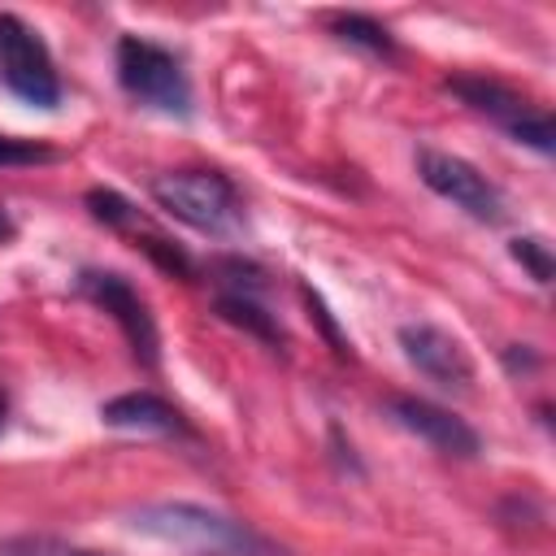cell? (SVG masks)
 I'll return each mask as SVG.
<instances>
[{"label": "cell", "instance_id": "obj_14", "mask_svg": "<svg viewBox=\"0 0 556 556\" xmlns=\"http://www.w3.org/2000/svg\"><path fill=\"white\" fill-rule=\"evenodd\" d=\"M135 248H143L165 274H174V278H191L195 274V265H191V256L178 248V243H169L165 235H156V230H143L139 226V235H135Z\"/></svg>", "mask_w": 556, "mask_h": 556}, {"label": "cell", "instance_id": "obj_4", "mask_svg": "<svg viewBox=\"0 0 556 556\" xmlns=\"http://www.w3.org/2000/svg\"><path fill=\"white\" fill-rule=\"evenodd\" d=\"M0 78L17 100L35 109L61 104V74L52 65V52L39 30L17 13H0Z\"/></svg>", "mask_w": 556, "mask_h": 556}, {"label": "cell", "instance_id": "obj_3", "mask_svg": "<svg viewBox=\"0 0 556 556\" xmlns=\"http://www.w3.org/2000/svg\"><path fill=\"white\" fill-rule=\"evenodd\" d=\"M117 83L130 100H139L156 113H169V117L191 113V83L182 74V61L143 35L117 39Z\"/></svg>", "mask_w": 556, "mask_h": 556}, {"label": "cell", "instance_id": "obj_8", "mask_svg": "<svg viewBox=\"0 0 556 556\" xmlns=\"http://www.w3.org/2000/svg\"><path fill=\"white\" fill-rule=\"evenodd\" d=\"M400 348H404L408 365L417 374H426L434 387L460 391V395L473 391V378H478L473 356L465 352V343L452 330H443L434 321H408V326H400Z\"/></svg>", "mask_w": 556, "mask_h": 556}, {"label": "cell", "instance_id": "obj_18", "mask_svg": "<svg viewBox=\"0 0 556 556\" xmlns=\"http://www.w3.org/2000/svg\"><path fill=\"white\" fill-rule=\"evenodd\" d=\"M0 426H4V400H0Z\"/></svg>", "mask_w": 556, "mask_h": 556}, {"label": "cell", "instance_id": "obj_19", "mask_svg": "<svg viewBox=\"0 0 556 556\" xmlns=\"http://www.w3.org/2000/svg\"><path fill=\"white\" fill-rule=\"evenodd\" d=\"M74 556H100V552H74Z\"/></svg>", "mask_w": 556, "mask_h": 556}, {"label": "cell", "instance_id": "obj_16", "mask_svg": "<svg viewBox=\"0 0 556 556\" xmlns=\"http://www.w3.org/2000/svg\"><path fill=\"white\" fill-rule=\"evenodd\" d=\"M39 161H56V152H52L48 143H35V139L0 135V169H17V165H39Z\"/></svg>", "mask_w": 556, "mask_h": 556}, {"label": "cell", "instance_id": "obj_15", "mask_svg": "<svg viewBox=\"0 0 556 556\" xmlns=\"http://www.w3.org/2000/svg\"><path fill=\"white\" fill-rule=\"evenodd\" d=\"M508 252H513L517 265L530 269L534 282H552V248H547L539 235H521V239H513Z\"/></svg>", "mask_w": 556, "mask_h": 556}, {"label": "cell", "instance_id": "obj_10", "mask_svg": "<svg viewBox=\"0 0 556 556\" xmlns=\"http://www.w3.org/2000/svg\"><path fill=\"white\" fill-rule=\"evenodd\" d=\"M100 417L104 426H117V430H148V434H191V426L182 421V413L152 395V391H126V395H113L100 404Z\"/></svg>", "mask_w": 556, "mask_h": 556}, {"label": "cell", "instance_id": "obj_6", "mask_svg": "<svg viewBox=\"0 0 556 556\" xmlns=\"http://www.w3.org/2000/svg\"><path fill=\"white\" fill-rule=\"evenodd\" d=\"M78 295H87L91 304H100L117 326H122V334H126V343H130V352L152 369L156 361H161V334H156V317L148 313V304H143V295L122 278V274H113V269H83L78 274Z\"/></svg>", "mask_w": 556, "mask_h": 556}, {"label": "cell", "instance_id": "obj_13", "mask_svg": "<svg viewBox=\"0 0 556 556\" xmlns=\"http://www.w3.org/2000/svg\"><path fill=\"white\" fill-rule=\"evenodd\" d=\"M87 208H91V217L96 222H104V226H113V230H135V226H143V217H139V208L126 200V195H117V191H87Z\"/></svg>", "mask_w": 556, "mask_h": 556}, {"label": "cell", "instance_id": "obj_2", "mask_svg": "<svg viewBox=\"0 0 556 556\" xmlns=\"http://www.w3.org/2000/svg\"><path fill=\"white\" fill-rule=\"evenodd\" d=\"M152 200L182 226L226 235L239 222V191L222 169H169L152 178Z\"/></svg>", "mask_w": 556, "mask_h": 556}, {"label": "cell", "instance_id": "obj_7", "mask_svg": "<svg viewBox=\"0 0 556 556\" xmlns=\"http://www.w3.org/2000/svg\"><path fill=\"white\" fill-rule=\"evenodd\" d=\"M417 174L434 195L452 200L469 217H478V222H500L504 217L500 187L478 165H469L465 156H452V152H439V148H421L417 152Z\"/></svg>", "mask_w": 556, "mask_h": 556}, {"label": "cell", "instance_id": "obj_9", "mask_svg": "<svg viewBox=\"0 0 556 556\" xmlns=\"http://www.w3.org/2000/svg\"><path fill=\"white\" fill-rule=\"evenodd\" d=\"M387 408H391V417H395L408 434L426 439L434 452H447V456H478V447H482L478 430H473L465 417H456L452 408H443V404H430V400H421V395H391Z\"/></svg>", "mask_w": 556, "mask_h": 556}, {"label": "cell", "instance_id": "obj_1", "mask_svg": "<svg viewBox=\"0 0 556 556\" xmlns=\"http://www.w3.org/2000/svg\"><path fill=\"white\" fill-rule=\"evenodd\" d=\"M130 526L139 534L174 543L178 552H191V556H282L248 521H235V517L204 508V504H191V500L143 504L130 513Z\"/></svg>", "mask_w": 556, "mask_h": 556}, {"label": "cell", "instance_id": "obj_12", "mask_svg": "<svg viewBox=\"0 0 556 556\" xmlns=\"http://www.w3.org/2000/svg\"><path fill=\"white\" fill-rule=\"evenodd\" d=\"M330 30H334L343 43H356V48H365V52H374V56H391V52H395L391 30H387L382 22H374V17H365V13H334V17H330Z\"/></svg>", "mask_w": 556, "mask_h": 556}, {"label": "cell", "instance_id": "obj_17", "mask_svg": "<svg viewBox=\"0 0 556 556\" xmlns=\"http://www.w3.org/2000/svg\"><path fill=\"white\" fill-rule=\"evenodd\" d=\"M304 300H308V308H313V317H317V326H321V330H326V339H330V343H334V352H339V356H352V343H348V339H343V334H339V326H334V317H330V313H326V304H321V295H317V291H308V287H304Z\"/></svg>", "mask_w": 556, "mask_h": 556}, {"label": "cell", "instance_id": "obj_5", "mask_svg": "<svg viewBox=\"0 0 556 556\" xmlns=\"http://www.w3.org/2000/svg\"><path fill=\"white\" fill-rule=\"evenodd\" d=\"M447 91L460 96L473 113H486L491 122H500L517 143L534 148V152H552L556 148V130H552V113L547 109H534L526 96H517L513 87L495 83V78H482V74H456L447 78Z\"/></svg>", "mask_w": 556, "mask_h": 556}, {"label": "cell", "instance_id": "obj_11", "mask_svg": "<svg viewBox=\"0 0 556 556\" xmlns=\"http://www.w3.org/2000/svg\"><path fill=\"white\" fill-rule=\"evenodd\" d=\"M217 317H226L230 326H239V330L256 334V339H261V343H269V348H278V343H282V326H278V317H274L256 295L222 291V295H217Z\"/></svg>", "mask_w": 556, "mask_h": 556}]
</instances>
